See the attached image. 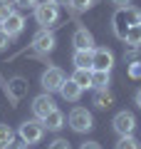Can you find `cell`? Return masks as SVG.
<instances>
[{
    "label": "cell",
    "mask_w": 141,
    "mask_h": 149,
    "mask_svg": "<svg viewBox=\"0 0 141 149\" xmlns=\"http://www.w3.org/2000/svg\"><path fill=\"white\" fill-rule=\"evenodd\" d=\"M72 80L77 82L82 90H87V87H92V70H84V67H77L72 74Z\"/></svg>",
    "instance_id": "2e32d148"
},
{
    "label": "cell",
    "mask_w": 141,
    "mask_h": 149,
    "mask_svg": "<svg viewBox=\"0 0 141 149\" xmlns=\"http://www.w3.org/2000/svg\"><path fill=\"white\" fill-rule=\"evenodd\" d=\"M59 95H62V100H64V102H77L79 97H82V87H79L77 82L69 77V80H64V82H62V87H59Z\"/></svg>",
    "instance_id": "7c38bea8"
},
{
    "label": "cell",
    "mask_w": 141,
    "mask_h": 149,
    "mask_svg": "<svg viewBox=\"0 0 141 149\" xmlns=\"http://www.w3.org/2000/svg\"><path fill=\"white\" fill-rule=\"evenodd\" d=\"M124 42H126V45H131V47H141V22L126 30V35H124Z\"/></svg>",
    "instance_id": "e0dca14e"
},
{
    "label": "cell",
    "mask_w": 141,
    "mask_h": 149,
    "mask_svg": "<svg viewBox=\"0 0 141 149\" xmlns=\"http://www.w3.org/2000/svg\"><path fill=\"white\" fill-rule=\"evenodd\" d=\"M52 3H57V5H67L69 0H52Z\"/></svg>",
    "instance_id": "1f68e13d"
},
{
    "label": "cell",
    "mask_w": 141,
    "mask_h": 149,
    "mask_svg": "<svg viewBox=\"0 0 141 149\" xmlns=\"http://www.w3.org/2000/svg\"><path fill=\"white\" fill-rule=\"evenodd\" d=\"M111 124H114V132L119 134V137H124V134H134L136 129V117L131 114V112H116L114 119H111Z\"/></svg>",
    "instance_id": "8992f818"
},
{
    "label": "cell",
    "mask_w": 141,
    "mask_h": 149,
    "mask_svg": "<svg viewBox=\"0 0 141 149\" xmlns=\"http://www.w3.org/2000/svg\"><path fill=\"white\" fill-rule=\"evenodd\" d=\"M129 74H131V77H141V62H131Z\"/></svg>",
    "instance_id": "4316f807"
},
{
    "label": "cell",
    "mask_w": 141,
    "mask_h": 149,
    "mask_svg": "<svg viewBox=\"0 0 141 149\" xmlns=\"http://www.w3.org/2000/svg\"><path fill=\"white\" fill-rule=\"evenodd\" d=\"M5 87H8V92L12 95V100H20V97L25 95V90H27L25 80H20V77H15V80H12V85H5Z\"/></svg>",
    "instance_id": "d6986e66"
},
{
    "label": "cell",
    "mask_w": 141,
    "mask_h": 149,
    "mask_svg": "<svg viewBox=\"0 0 141 149\" xmlns=\"http://www.w3.org/2000/svg\"><path fill=\"white\" fill-rule=\"evenodd\" d=\"M139 22H141V20H139Z\"/></svg>",
    "instance_id": "d6a6232c"
},
{
    "label": "cell",
    "mask_w": 141,
    "mask_h": 149,
    "mask_svg": "<svg viewBox=\"0 0 141 149\" xmlns=\"http://www.w3.org/2000/svg\"><path fill=\"white\" fill-rule=\"evenodd\" d=\"M67 122H69V127H72L77 134H84V132H89V129L94 127L92 112H89V109H84V107H74V109L69 112Z\"/></svg>",
    "instance_id": "3957f363"
},
{
    "label": "cell",
    "mask_w": 141,
    "mask_h": 149,
    "mask_svg": "<svg viewBox=\"0 0 141 149\" xmlns=\"http://www.w3.org/2000/svg\"><path fill=\"white\" fill-rule=\"evenodd\" d=\"M69 5H72L74 10L82 13V10H89V8L94 5V0H69Z\"/></svg>",
    "instance_id": "603a6c76"
},
{
    "label": "cell",
    "mask_w": 141,
    "mask_h": 149,
    "mask_svg": "<svg viewBox=\"0 0 141 149\" xmlns=\"http://www.w3.org/2000/svg\"><path fill=\"white\" fill-rule=\"evenodd\" d=\"M3 149H25V142H22V139H20V142H15V139H12V142L5 144Z\"/></svg>",
    "instance_id": "83f0119b"
},
{
    "label": "cell",
    "mask_w": 141,
    "mask_h": 149,
    "mask_svg": "<svg viewBox=\"0 0 141 149\" xmlns=\"http://www.w3.org/2000/svg\"><path fill=\"white\" fill-rule=\"evenodd\" d=\"M79 149H102V147H99V142H84Z\"/></svg>",
    "instance_id": "f1b7e54d"
},
{
    "label": "cell",
    "mask_w": 141,
    "mask_h": 149,
    "mask_svg": "<svg viewBox=\"0 0 141 149\" xmlns=\"http://www.w3.org/2000/svg\"><path fill=\"white\" fill-rule=\"evenodd\" d=\"M17 134H20V139L25 144H37L45 137V124H42V119H27V122L20 124Z\"/></svg>",
    "instance_id": "277c9868"
},
{
    "label": "cell",
    "mask_w": 141,
    "mask_h": 149,
    "mask_svg": "<svg viewBox=\"0 0 141 149\" xmlns=\"http://www.w3.org/2000/svg\"><path fill=\"white\" fill-rule=\"evenodd\" d=\"M136 104H139V107H141V90H139V92H136Z\"/></svg>",
    "instance_id": "4dcf8cb0"
},
{
    "label": "cell",
    "mask_w": 141,
    "mask_h": 149,
    "mask_svg": "<svg viewBox=\"0 0 141 149\" xmlns=\"http://www.w3.org/2000/svg\"><path fill=\"white\" fill-rule=\"evenodd\" d=\"M12 139H15V132H12L8 124H0V149L5 147V144H10Z\"/></svg>",
    "instance_id": "ffe728a7"
},
{
    "label": "cell",
    "mask_w": 141,
    "mask_h": 149,
    "mask_svg": "<svg viewBox=\"0 0 141 149\" xmlns=\"http://www.w3.org/2000/svg\"><path fill=\"white\" fill-rule=\"evenodd\" d=\"M139 20H141V13H139V10H134V8H129V5H121L119 10L114 13V17H111L114 35L119 37V40H124L126 30L134 27V25H139Z\"/></svg>",
    "instance_id": "6da1fadb"
},
{
    "label": "cell",
    "mask_w": 141,
    "mask_h": 149,
    "mask_svg": "<svg viewBox=\"0 0 141 149\" xmlns=\"http://www.w3.org/2000/svg\"><path fill=\"white\" fill-rule=\"evenodd\" d=\"M72 45L74 50H94V37L87 27H77L72 35Z\"/></svg>",
    "instance_id": "30bf717a"
},
{
    "label": "cell",
    "mask_w": 141,
    "mask_h": 149,
    "mask_svg": "<svg viewBox=\"0 0 141 149\" xmlns=\"http://www.w3.org/2000/svg\"><path fill=\"white\" fill-rule=\"evenodd\" d=\"M42 124H45V129H50V132H59V129L64 127V114L55 107V109L50 112L45 119H42Z\"/></svg>",
    "instance_id": "4fadbf2b"
},
{
    "label": "cell",
    "mask_w": 141,
    "mask_h": 149,
    "mask_svg": "<svg viewBox=\"0 0 141 149\" xmlns=\"http://www.w3.org/2000/svg\"><path fill=\"white\" fill-rule=\"evenodd\" d=\"M116 149H139V142H136L131 134H124V137L116 142Z\"/></svg>",
    "instance_id": "7402d4cb"
},
{
    "label": "cell",
    "mask_w": 141,
    "mask_h": 149,
    "mask_svg": "<svg viewBox=\"0 0 141 149\" xmlns=\"http://www.w3.org/2000/svg\"><path fill=\"white\" fill-rule=\"evenodd\" d=\"M52 109H55V100L50 97V92H45V95H37L35 100H32V114H35L37 119H45Z\"/></svg>",
    "instance_id": "52a82bcc"
},
{
    "label": "cell",
    "mask_w": 141,
    "mask_h": 149,
    "mask_svg": "<svg viewBox=\"0 0 141 149\" xmlns=\"http://www.w3.org/2000/svg\"><path fill=\"white\" fill-rule=\"evenodd\" d=\"M67 80L64 77V72L59 67H47L45 72H42V77H40V82H42V87H45V92H59V87H62V82Z\"/></svg>",
    "instance_id": "5b68a950"
},
{
    "label": "cell",
    "mask_w": 141,
    "mask_h": 149,
    "mask_svg": "<svg viewBox=\"0 0 141 149\" xmlns=\"http://www.w3.org/2000/svg\"><path fill=\"white\" fill-rule=\"evenodd\" d=\"M15 3V8H20V10H27V8H35L37 0H12Z\"/></svg>",
    "instance_id": "d4e9b609"
},
{
    "label": "cell",
    "mask_w": 141,
    "mask_h": 149,
    "mask_svg": "<svg viewBox=\"0 0 141 149\" xmlns=\"http://www.w3.org/2000/svg\"><path fill=\"white\" fill-rule=\"evenodd\" d=\"M47 149H72V147H69V142H67V139H55V142L50 144Z\"/></svg>",
    "instance_id": "484cf974"
},
{
    "label": "cell",
    "mask_w": 141,
    "mask_h": 149,
    "mask_svg": "<svg viewBox=\"0 0 141 149\" xmlns=\"http://www.w3.org/2000/svg\"><path fill=\"white\" fill-rule=\"evenodd\" d=\"M15 13V3H8V0H0V25L8 20V15Z\"/></svg>",
    "instance_id": "44dd1931"
},
{
    "label": "cell",
    "mask_w": 141,
    "mask_h": 149,
    "mask_svg": "<svg viewBox=\"0 0 141 149\" xmlns=\"http://www.w3.org/2000/svg\"><path fill=\"white\" fill-rule=\"evenodd\" d=\"M111 3H114V5H119V8H121V5H129L131 0H111Z\"/></svg>",
    "instance_id": "f546056e"
},
{
    "label": "cell",
    "mask_w": 141,
    "mask_h": 149,
    "mask_svg": "<svg viewBox=\"0 0 141 149\" xmlns=\"http://www.w3.org/2000/svg\"><path fill=\"white\" fill-rule=\"evenodd\" d=\"M92 52H94V50H74V55H72V62H74V67L92 70Z\"/></svg>",
    "instance_id": "9a60e30c"
},
{
    "label": "cell",
    "mask_w": 141,
    "mask_h": 149,
    "mask_svg": "<svg viewBox=\"0 0 141 149\" xmlns=\"http://www.w3.org/2000/svg\"><path fill=\"white\" fill-rule=\"evenodd\" d=\"M55 45H57V40H55V35L50 30H42L35 35V40H32V47L37 50V52H52Z\"/></svg>",
    "instance_id": "9c48e42d"
},
{
    "label": "cell",
    "mask_w": 141,
    "mask_h": 149,
    "mask_svg": "<svg viewBox=\"0 0 141 149\" xmlns=\"http://www.w3.org/2000/svg\"><path fill=\"white\" fill-rule=\"evenodd\" d=\"M109 70H92V87L94 90H109Z\"/></svg>",
    "instance_id": "5bb4252c"
},
{
    "label": "cell",
    "mask_w": 141,
    "mask_h": 149,
    "mask_svg": "<svg viewBox=\"0 0 141 149\" xmlns=\"http://www.w3.org/2000/svg\"><path fill=\"white\" fill-rule=\"evenodd\" d=\"M59 17V5L52 3V0H45V3H37L35 5V20L37 25L47 27V25H55Z\"/></svg>",
    "instance_id": "7a4b0ae2"
},
{
    "label": "cell",
    "mask_w": 141,
    "mask_h": 149,
    "mask_svg": "<svg viewBox=\"0 0 141 149\" xmlns=\"http://www.w3.org/2000/svg\"><path fill=\"white\" fill-rule=\"evenodd\" d=\"M3 30H5L10 37H17L22 30H25V17H22L20 13H12V15H8V20L3 22Z\"/></svg>",
    "instance_id": "8fae6325"
},
{
    "label": "cell",
    "mask_w": 141,
    "mask_h": 149,
    "mask_svg": "<svg viewBox=\"0 0 141 149\" xmlns=\"http://www.w3.org/2000/svg\"><path fill=\"white\" fill-rule=\"evenodd\" d=\"M111 102H114V97H111L109 90H97V95H94V107L106 109V107H111Z\"/></svg>",
    "instance_id": "ac0fdd59"
},
{
    "label": "cell",
    "mask_w": 141,
    "mask_h": 149,
    "mask_svg": "<svg viewBox=\"0 0 141 149\" xmlns=\"http://www.w3.org/2000/svg\"><path fill=\"white\" fill-rule=\"evenodd\" d=\"M111 65H114V55H111V50L94 47V52H92V70H111Z\"/></svg>",
    "instance_id": "ba28073f"
},
{
    "label": "cell",
    "mask_w": 141,
    "mask_h": 149,
    "mask_svg": "<svg viewBox=\"0 0 141 149\" xmlns=\"http://www.w3.org/2000/svg\"><path fill=\"white\" fill-rule=\"evenodd\" d=\"M10 40H12V37L8 35V32L3 30V27H0V52H3V50H8V45H10Z\"/></svg>",
    "instance_id": "cb8c5ba5"
}]
</instances>
